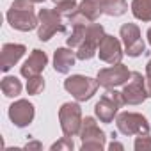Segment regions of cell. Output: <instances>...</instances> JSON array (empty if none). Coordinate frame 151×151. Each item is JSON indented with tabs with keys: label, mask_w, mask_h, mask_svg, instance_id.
<instances>
[{
	"label": "cell",
	"mask_w": 151,
	"mask_h": 151,
	"mask_svg": "<svg viewBox=\"0 0 151 151\" xmlns=\"http://www.w3.org/2000/svg\"><path fill=\"white\" fill-rule=\"evenodd\" d=\"M119 37L124 46V53L128 57H139L146 52V43L140 36V29L137 23H124L119 29Z\"/></svg>",
	"instance_id": "30bf717a"
},
{
	"label": "cell",
	"mask_w": 151,
	"mask_h": 151,
	"mask_svg": "<svg viewBox=\"0 0 151 151\" xmlns=\"http://www.w3.org/2000/svg\"><path fill=\"white\" fill-rule=\"evenodd\" d=\"M77 9H78L89 22H96L101 14H105V13H103V4L98 2V0H82Z\"/></svg>",
	"instance_id": "e0dca14e"
},
{
	"label": "cell",
	"mask_w": 151,
	"mask_h": 151,
	"mask_svg": "<svg viewBox=\"0 0 151 151\" xmlns=\"http://www.w3.org/2000/svg\"><path fill=\"white\" fill-rule=\"evenodd\" d=\"M132 14L140 20L149 23L151 22V0H132Z\"/></svg>",
	"instance_id": "d6986e66"
},
{
	"label": "cell",
	"mask_w": 151,
	"mask_h": 151,
	"mask_svg": "<svg viewBox=\"0 0 151 151\" xmlns=\"http://www.w3.org/2000/svg\"><path fill=\"white\" fill-rule=\"evenodd\" d=\"M78 4H77V0H73V2H62V4H55V9L57 13L62 16V18H69L75 11H77Z\"/></svg>",
	"instance_id": "cb8c5ba5"
},
{
	"label": "cell",
	"mask_w": 151,
	"mask_h": 151,
	"mask_svg": "<svg viewBox=\"0 0 151 151\" xmlns=\"http://www.w3.org/2000/svg\"><path fill=\"white\" fill-rule=\"evenodd\" d=\"M123 55H124L123 41L114 37V36H110V34H105V37L101 39V43L98 46L100 60H103L107 64H119L123 60Z\"/></svg>",
	"instance_id": "4fadbf2b"
},
{
	"label": "cell",
	"mask_w": 151,
	"mask_h": 151,
	"mask_svg": "<svg viewBox=\"0 0 151 151\" xmlns=\"http://www.w3.org/2000/svg\"><path fill=\"white\" fill-rule=\"evenodd\" d=\"M39 27H37V39L39 41H50L57 32H66V27L62 23V16L57 13V9H39Z\"/></svg>",
	"instance_id": "ba28073f"
},
{
	"label": "cell",
	"mask_w": 151,
	"mask_h": 151,
	"mask_svg": "<svg viewBox=\"0 0 151 151\" xmlns=\"http://www.w3.org/2000/svg\"><path fill=\"white\" fill-rule=\"evenodd\" d=\"M105 37V29L101 23H89L86 29V37L82 41V45L77 48V59L78 60H89L98 53V46L101 43V39Z\"/></svg>",
	"instance_id": "52a82bcc"
},
{
	"label": "cell",
	"mask_w": 151,
	"mask_h": 151,
	"mask_svg": "<svg viewBox=\"0 0 151 151\" xmlns=\"http://www.w3.org/2000/svg\"><path fill=\"white\" fill-rule=\"evenodd\" d=\"M71 29H73V30H71V34L66 37V45H68L69 48H75V50H77V48L82 45L84 37H86V29H87V25H73Z\"/></svg>",
	"instance_id": "44dd1931"
},
{
	"label": "cell",
	"mask_w": 151,
	"mask_h": 151,
	"mask_svg": "<svg viewBox=\"0 0 151 151\" xmlns=\"http://www.w3.org/2000/svg\"><path fill=\"white\" fill-rule=\"evenodd\" d=\"M123 98L126 105H142L147 100V91H146V77L142 73L132 71L130 80L123 86Z\"/></svg>",
	"instance_id": "8fae6325"
},
{
	"label": "cell",
	"mask_w": 151,
	"mask_h": 151,
	"mask_svg": "<svg viewBox=\"0 0 151 151\" xmlns=\"http://www.w3.org/2000/svg\"><path fill=\"white\" fill-rule=\"evenodd\" d=\"M116 126H117V132L126 135V137L149 133V130H151L147 117L139 114V112H121V114H117Z\"/></svg>",
	"instance_id": "8992f818"
},
{
	"label": "cell",
	"mask_w": 151,
	"mask_h": 151,
	"mask_svg": "<svg viewBox=\"0 0 151 151\" xmlns=\"http://www.w3.org/2000/svg\"><path fill=\"white\" fill-rule=\"evenodd\" d=\"M41 147H43V144L37 142V140H32V142H27L25 144V149H29V151L30 149H41Z\"/></svg>",
	"instance_id": "484cf974"
},
{
	"label": "cell",
	"mask_w": 151,
	"mask_h": 151,
	"mask_svg": "<svg viewBox=\"0 0 151 151\" xmlns=\"http://www.w3.org/2000/svg\"><path fill=\"white\" fill-rule=\"evenodd\" d=\"M75 62H77V53L73 52V48L62 46L53 52V69L57 73H62V75L69 73Z\"/></svg>",
	"instance_id": "2e32d148"
},
{
	"label": "cell",
	"mask_w": 151,
	"mask_h": 151,
	"mask_svg": "<svg viewBox=\"0 0 151 151\" xmlns=\"http://www.w3.org/2000/svg\"><path fill=\"white\" fill-rule=\"evenodd\" d=\"M6 18H7V23L20 32H30L39 27V16L34 13L32 0H14Z\"/></svg>",
	"instance_id": "6da1fadb"
},
{
	"label": "cell",
	"mask_w": 151,
	"mask_h": 151,
	"mask_svg": "<svg viewBox=\"0 0 151 151\" xmlns=\"http://www.w3.org/2000/svg\"><path fill=\"white\" fill-rule=\"evenodd\" d=\"M46 66H48V55H46V52H43L39 48H34L30 52V55L27 57V60L22 64L20 75H22L23 78H30V77H36V75H41Z\"/></svg>",
	"instance_id": "5bb4252c"
},
{
	"label": "cell",
	"mask_w": 151,
	"mask_h": 151,
	"mask_svg": "<svg viewBox=\"0 0 151 151\" xmlns=\"http://www.w3.org/2000/svg\"><path fill=\"white\" fill-rule=\"evenodd\" d=\"M126 11H128L126 0H105L103 4V13L109 16H123Z\"/></svg>",
	"instance_id": "ffe728a7"
},
{
	"label": "cell",
	"mask_w": 151,
	"mask_h": 151,
	"mask_svg": "<svg viewBox=\"0 0 151 151\" xmlns=\"http://www.w3.org/2000/svg\"><path fill=\"white\" fill-rule=\"evenodd\" d=\"M62 2H73V0H53V4H62Z\"/></svg>",
	"instance_id": "4dcf8cb0"
},
{
	"label": "cell",
	"mask_w": 151,
	"mask_h": 151,
	"mask_svg": "<svg viewBox=\"0 0 151 151\" xmlns=\"http://www.w3.org/2000/svg\"><path fill=\"white\" fill-rule=\"evenodd\" d=\"M98 2H101V4H105V0H98Z\"/></svg>",
	"instance_id": "d6a6232c"
},
{
	"label": "cell",
	"mask_w": 151,
	"mask_h": 151,
	"mask_svg": "<svg viewBox=\"0 0 151 151\" xmlns=\"http://www.w3.org/2000/svg\"><path fill=\"white\" fill-rule=\"evenodd\" d=\"M146 37H147V43H149V46H151V27L147 29V32H146Z\"/></svg>",
	"instance_id": "f546056e"
},
{
	"label": "cell",
	"mask_w": 151,
	"mask_h": 151,
	"mask_svg": "<svg viewBox=\"0 0 151 151\" xmlns=\"http://www.w3.org/2000/svg\"><path fill=\"white\" fill-rule=\"evenodd\" d=\"M146 77H151V59H149L147 64H146Z\"/></svg>",
	"instance_id": "f1b7e54d"
},
{
	"label": "cell",
	"mask_w": 151,
	"mask_h": 151,
	"mask_svg": "<svg viewBox=\"0 0 151 151\" xmlns=\"http://www.w3.org/2000/svg\"><path fill=\"white\" fill-rule=\"evenodd\" d=\"M45 91V78L41 75H36V77L27 78V94L30 96H37Z\"/></svg>",
	"instance_id": "7402d4cb"
},
{
	"label": "cell",
	"mask_w": 151,
	"mask_h": 151,
	"mask_svg": "<svg viewBox=\"0 0 151 151\" xmlns=\"http://www.w3.org/2000/svg\"><path fill=\"white\" fill-rule=\"evenodd\" d=\"M146 91H147V98H151V77H146Z\"/></svg>",
	"instance_id": "83f0119b"
},
{
	"label": "cell",
	"mask_w": 151,
	"mask_h": 151,
	"mask_svg": "<svg viewBox=\"0 0 151 151\" xmlns=\"http://www.w3.org/2000/svg\"><path fill=\"white\" fill-rule=\"evenodd\" d=\"M98 78H91L86 75H71L64 80V89L77 101H89L98 93Z\"/></svg>",
	"instance_id": "277c9868"
},
{
	"label": "cell",
	"mask_w": 151,
	"mask_h": 151,
	"mask_svg": "<svg viewBox=\"0 0 151 151\" xmlns=\"http://www.w3.org/2000/svg\"><path fill=\"white\" fill-rule=\"evenodd\" d=\"M82 121H84V116H82L80 101H68V103L60 105L59 123H60V130L64 135H68V137L78 135L80 128H82Z\"/></svg>",
	"instance_id": "5b68a950"
},
{
	"label": "cell",
	"mask_w": 151,
	"mask_h": 151,
	"mask_svg": "<svg viewBox=\"0 0 151 151\" xmlns=\"http://www.w3.org/2000/svg\"><path fill=\"white\" fill-rule=\"evenodd\" d=\"M132 77V71L128 69V66H124L123 62L119 64H110L109 68H103L98 71L96 78L100 87L103 89H116L119 86H124Z\"/></svg>",
	"instance_id": "9c48e42d"
},
{
	"label": "cell",
	"mask_w": 151,
	"mask_h": 151,
	"mask_svg": "<svg viewBox=\"0 0 151 151\" xmlns=\"http://www.w3.org/2000/svg\"><path fill=\"white\" fill-rule=\"evenodd\" d=\"M133 149L135 151H151V135L149 133L137 135L133 140Z\"/></svg>",
	"instance_id": "603a6c76"
},
{
	"label": "cell",
	"mask_w": 151,
	"mask_h": 151,
	"mask_svg": "<svg viewBox=\"0 0 151 151\" xmlns=\"http://www.w3.org/2000/svg\"><path fill=\"white\" fill-rule=\"evenodd\" d=\"M109 149H110V151H114V149H117V151H123V149H124V146H123L121 142H116V140H112V142L109 144Z\"/></svg>",
	"instance_id": "4316f807"
},
{
	"label": "cell",
	"mask_w": 151,
	"mask_h": 151,
	"mask_svg": "<svg viewBox=\"0 0 151 151\" xmlns=\"http://www.w3.org/2000/svg\"><path fill=\"white\" fill-rule=\"evenodd\" d=\"M80 139H82V151H103L107 147V135L98 126L96 117L86 116L80 128Z\"/></svg>",
	"instance_id": "3957f363"
},
{
	"label": "cell",
	"mask_w": 151,
	"mask_h": 151,
	"mask_svg": "<svg viewBox=\"0 0 151 151\" xmlns=\"http://www.w3.org/2000/svg\"><path fill=\"white\" fill-rule=\"evenodd\" d=\"M27 46L20 45V43H6L2 46V55H0V69L4 73H7L11 68H14V64L20 62V59L25 55Z\"/></svg>",
	"instance_id": "9a60e30c"
},
{
	"label": "cell",
	"mask_w": 151,
	"mask_h": 151,
	"mask_svg": "<svg viewBox=\"0 0 151 151\" xmlns=\"http://www.w3.org/2000/svg\"><path fill=\"white\" fill-rule=\"evenodd\" d=\"M0 89H2L4 96L6 98H18L23 91V86L22 82L16 78V77H11V75H6L0 82Z\"/></svg>",
	"instance_id": "ac0fdd59"
},
{
	"label": "cell",
	"mask_w": 151,
	"mask_h": 151,
	"mask_svg": "<svg viewBox=\"0 0 151 151\" xmlns=\"http://www.w3.org/2000/svg\"><path fill=\"white\" fill-rule=\"evenodd\" d=\"M123 105H126L123 93L116 91V89H107L94 105V116H96V119H100V123H105V124L114 123V119L117 117L119 109Z\"/></svg>",
	"instance_id": "7a4b0ae2"
},
{
	"label": "cell",
	"mask_w": 151,
	"mask_h": 151,
	"mask_svg": "<svg viewBox=\"0 0 151 151\" xmlns=\"http://www.w3.org/2000/svg\"><path fill=\"white\" fill-rule=\"evenodd\" d=\"M73 147H75L73 139H71V137H68V135L60 137L57 142H53V144L50 146V149H52V151H73Z\"/></svg>",
	"instance_id": "d4e9b609"
},
{
	"label": "cell",
	"mask_w": 151,
	"mask_h": 151,
	"mask_svg": "<svg viewBox=\"0 0 151 151\" xmlns=\"http://www.w3.org/2000/svg\"><path fill=\"white\" fill-rule=\"evenodd\" d=\"M34 4H43V2H46V0H32Z\"/></svg>",
	"instance_id": "1f68e13d"
},
{
	"label": "cell",
	"mask_w": 151,
	"mask_h": 151,
	"mask_svg": "<svg viewBox=\"0 0 151 151\" xmlns=\"http://www.w3.org/2000/svg\"><path fill=\"white\" fill-rule=\"evenodd\" d=\"M7 116L11 119V123L18 128H27L32 121H34V116H36V107L34 103H30L29 100L25 98H20L16 100L14 103H11L9 110H7Z\"/></svg>",
	"instance_id": "7c38bea8"
}]
</instances>
